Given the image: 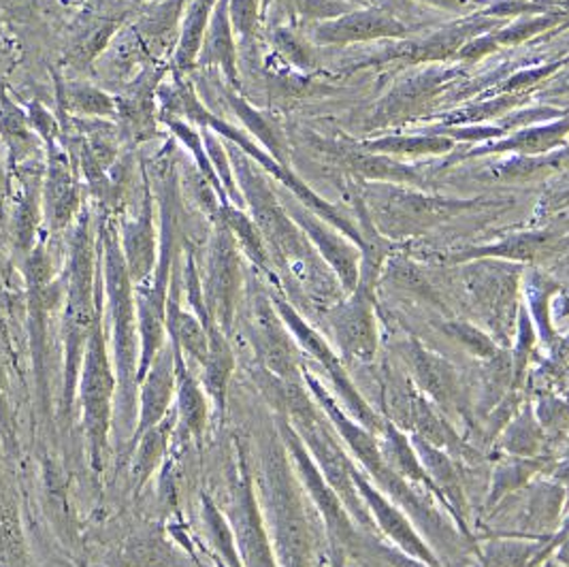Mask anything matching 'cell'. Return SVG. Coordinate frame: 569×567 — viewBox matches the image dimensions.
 I'll list each match as a JSON object with an SVG mask.
<instances>
[{
	"mask_svg": "<svg viewBox=\"0 0 569 567\" xmlns=\"http://www.w3.org/2000/svg\"><path fill=\"white\" fill-rule=\"evenodd\" d=\"M46 171H43V220L50 231L62 232L78 222L83 206V188L76 178L71 155L62 141L46 146Z\"/></svg>",
	"mask_w": 569,
	"mask_h": 567,
	"instance_id": "52a82bcc",
	"label": "cell"
},
{
	"mask_svg": "<svg viewBox=\"0 0 569 567\" xmlns=\"http://www.w3.org/2000/svg\"><path fill=\"white\" fill-rule=\"evenodd\" d=\"M220 69L231 88H239V56L229 0H218L209 20L206 41L197 60V69Z\"/></svg>",
	"mask_w": 569,
	"mask_h": 567,
	"instance_id": "2e32d148",
	"label": "cell"
},
{
	"mask_svg": "<svg viewBox=\"0 0 569 567\" xmlns=\"http://www.w3.org/2000/svg\"><path fill=\"white\" fill-rule=\"evenodd\" d=\"M160 122L171 130V135L178 139L181 143V148H186L192 158H194V165L199 169V176L206 178L209 186L216 190L218 199L222 206L231 203L229 197H227V190L222 186V181L218 178L211 160H209L208 150H206V139H203V129L183 120V118H176V116H160Z\"/></svg>",
	"mask_w": 569,
	"mask_h": 567,
	"instance_id": "d4e9b609",
	"label": "cell"
},
{
	"mask_svg": "<svg viewBox=\"0 0 569 567\" xmlns=\"http://www.w3.org/2000/svg\"><path fill=\"white\" fill-rule=\"evenodd\" d=\"M99 269L103 282L109 334H111V361L118 378L116 408L120 434L132 438L137 412V369H139V318H137V290L130 278L127 260L120 248V232L116 220L104 213L99 225Z\"/></svg>",
	"mask_w": 569,
	"mask_h": 567,
	"instance_id": "6da1fadb",
	"label": "cell"
},
{
	"mask_svg": "<svg viewBox=\"0 0 569 567\" xmlns=\"http://www.w3.org/2000/svg\"><path fill=\"white\" fill-rule=\"evenodd\" d=\"M276 2L292 9L301 18L322 20V22L336 20L339 16L348 13V7L341 4V2H336V0H276Z\"/></svg>",
	"mask_w": 569,
	"mask_h": 567,
	"instance_id": "4dcf8cb0",
	"label": "cell"
},
{
	"mask_svg": "<svg viewBox=\"0 0 569 567\" xmlns=\"http://www.w3.org/2000/svg\"><path fill=\"white\" fill-rule=\"evenodd\" d=\"M569 130L568 122H561L552 129L543 130H529V132H520L515 139H510L508 143L499 146L497 150L501 152L503 148H515V150H522V152H543L552 146H557L559 141H563L566 132Z\"/></svg>",
	"mask_w": 569,
	"mask_h": 567,
	"instance_id": "f546056e",
	"label": "cell"
},
{
	"mask_svg": "<svg viewBox=\"0 0 569 567\" xmlns=\"http://www.w3.org/2000/svg\"><path fill=\"white\" fill-rule=\"evenodd\" d=\"M260 0H229V16L234 28V34L243 41L252 39L257 22H259Z\"/></svg>",
	"mask_w": 569,
	"mask_h": 567,
	"instance_id": "1f68e13d",
	"label": "cell"
},
{
	"mask_svg": "<svg viewBox=\"0 0 569 567\" xmlns=\"http://www.w3.org/2000/svg\"><path fill=\"white\" fill-rule=\"evenodd\" d=\"M60 103L78 120H116L118 116L116 97L86 81H64L60 86Z\"/></svg>",
	"mask_w": 569,
	"mask_h": 567,
	"instance_id": "cb8c5ba5",
	"label": "cell"
},
{
	"mask_svg": "<svg viewBox=\"0 0 569 567\" xmlns=\"http://www.w3.org/2000/svg\"><path fill=\"white\" fill-rule=\"evenodd\" d=\"M0 143L7 152V167L13 173L32 165L34 156L46 148L43 139L32 129L28 111L16 103L7 90H0Z\"/></svg>",
	"mask_w": 569,
	"mask_h": 567,
	"instance_id": "9a60e30c",
	"label": "cell"
},
{
	"mask_svg": "<svg viewBox=\"0 0 569 567\" xmlns=\"http://www.w3.org/2000/svg\"><path fill=\"white\" fill-rule=\"evenodd\" d=\"M203 278V297L208 308L209 320L222 334H231L237 306L241 299V250L231 231L216 220L208 248V262Z\"/></svg>",
	"mask_w": 569,
	"mask_h": 567,
	"instance_id": "277c9868",
	"label": "cell"
},
{
	"mask_svg": "<svg viewBox=\"0 0 569 567\" xmlns=\"http://www.w3.org/2000/svg\"><path fill=\"white\" fill-rule=\"evenodd\" d=\"M422 2H429L433 7L448 9V11H466V9H476L482 0H422Z\"/></svg>",
	"mask_w": 569,
	"mask_h": 567,
	"instance_id": "d590c367",
	"label": "cell"
},
{
	"mask_svg": "<svg viewBox=\"0 0 569 567\" xmlns=\"http://www.w3.org/2000/svg\"><path fill=\"white\" fill-rule=\"evenodd\" d=\"M290 483L284 459L278 450H269V457L264 459V497L276 527L280 555L284 567H308V529Z\"/></svg>",
	"mask_w": 569,
	"mask_h": 567,
	"instance_id": "5b68a950",
	"label": "cell"
},
{
	"mask_svg": "<svg viewBox=\"0 0 569 567\" xmlns=\"http://www.w3.org/2000/svg\"><path fill=\"white\" fill-rule=\"evenodd\" d=\"M218 222H222L237 241L239 250L250 258L252 262H257L259 267H267L269 262V250H267V243L262 239V232L259 231L257 222L241 209V207L233 206V203H227V206H220L218 209V216H216ZM213 220V222H216Z\"/></svg>",
	"mask_w": 569,
	"mask_h": 567,
	"instance_id": "484cf974",
	"label": "cell"
},
{
	"mask_svg": "<svg viewBox=\"0 0 569 567\" xmlns=\"http://www.w3.org/2000/svg\"><path fill=\"white\" fill-rule=\"evenodd\" d=\"M16 278H18L16 265L9 260L7 255L0 252V290L13 288V286H16Z\"/></svg>",
	"mask_w": 569,
	"mask_h": 567,
	"instance_id": "e575fe53",
	"label": "cell"
},
{
	"mask_svg": "<svg viewBox=\"0 0 569 567\" xmlns=\"http://www.w3.org/2000/svg\"><path fill=\"white\" fill-rule=\"evenodd\" d=\"M11 64H13L11 53L4 52V50L0 48V76H4V73L11 69Z\"/></svg>",
	"mask_w": 569,
	"mask_h": 567,
	"instance_id": "8d00e7d4",
	"label": "cell"
},
{
	"mask_svg": "<svg viewBox=\"0 0 569 567\" xmlns=\"http://www.w3.org/2000/svg\"><path fill=\"white\" fill-rule=\"evenodd\" d=\"M252 339L262 361L280 376L292 374V346L286 336L278 310L259 295L252 306Z\"/></svg>",
	"mask_w": 569,
	"mask_h": 567,
	"instance_id": "e0dca14e",
	"label": "cell"
},
{
	"mask_svg": "<svg viewBox=\"0 0 569 567\" xmlns=\"http://www.w3.org/2000/svg\"><path fill=\"white\" fill-rule=\"evenodd\" d=\"M154 190L143 171V197L141 206L134 216L120 222V248L129 267L130 278L134 288L148 282L154 273L158 252H160V237L154 225Z\"/></svg>",
	"mask_w": 569,
	"mask_h": 567,
	"instance_id": "9c48e42d",
	"label": "cell"
},
{
	"mask_svg": "<svg viewBox=\"0 0 569 567\" xmlns=\"http://www.w3.org/2000/svg\"><path fill=\"white\" fill-rule=\"evenodd\" d=\"M209 350L206 365L201 367V385L206 388L209 399L213 401L218 412H224L227 390L233 376L234 357L227 334H222L216 325L208 329Z\"/></svg>",
	"mask_w": 569,
	"mask_h": 567,
	"instance_id": "44dd1931",
	"label": "cell"
},
{
	"mask_svg": "<svg viewBox=\"0 0 569 567\" xmlns=\"http://www.w3.org/2000/svg\"><path fill=\"white\" fill-rule=\"evenodd\" d=\"M171 67L169 62H154L148 64L139 76L130 79L124 86L122 94L116 97L118 101V132L122 139L132 143L150 141L158 135V90L164 78H169Z\"/></svg>",
	"mask_w": 569,
	"mask_h": 567,
	"instance_id": "8992f818",
	"label": "cell"
},
{
	"mask_svg": "<svg viewBox=\"0 0 569 567\" xmlns=\"http://www.w3.org/2000/svg\"><path fill=\"white\" fill-rule=\"evenodd\" d=\"M176 427H178V412H169L164 416V420H160L150 431H146L130 448V457H132L130 476H132L134 489L141 490V487L152 478L156 467L162 464Z\"/></svg>",
	"mask_w": 569,
	"mask_h": 567,
	"instance_id": "7402d4cb",
	"label": "cell"
},
{
	"mask_svg": "<svg viewBox=\"0 0 569 567\" xmlns=\"http://www.w3.org/2000/svg\"><path fill=\"white\" fill-rule=\"evenodd\" d=\"M176 399V357L173 346L164 344L160 355L156 357L152 367L148 369L146 378L139 385V420L134 425L130 448L139 438L156 427L164 416L171 412ZM129 448V452H130Z\"/></svg>",
	"mask_w": 569,
	"mask_h": 567,
	"instance_id": "8fae6325",
	"label": "cell"
},
{
	"mask_svg": "<svg viewBox=\"0 0 569 567\" xmlns=\"http://www.w3.org/2000/svg\"><path fill=\"white\" fill-rule=\"evenodd\" d=\"M171 344V341H169ZM173 346L176 357V401H178V431L186 438H201L208 427V392L201 380L194 378L180 348Z\"/></svg>",
	"mask_w": 569,
	"mask_h": 567,
	"instance_id": "ac0fdd59",
	"label": "cell"
},
{
	"mask_svg": "<svg viewBox=\"0 0 569 567\" xmlns=\"http://www.w3.org/2000/svg\"><path fill=\"white\" fill-rule=\"evenodd\" d=\"M218 0H190L183 20H181L180 37L176 43L173 56L169 60L171 76L186 78L190 71L197 69V60L206 41L209 20Z\"/></svg>",
	"mask_w": 569,
	"mask_h": 567,
	"instance_id": "ffe728a7",
	"label": "cell"
},
{
	"mask_svg": "<svg viewBox=\"0 0 569 567\" xmlns=\"http://www.w3.org/2000/svg\"><path fill=\"white\" fill-rule=\"evenodd\" d=\"M229 523L233 529L239 555L246 567H276L273 553L260 520L259 506L246 465L239 464L233 478V499L229 508Z\"/></svg>",
	"mask_w": 569,
	"mask_h": 567,
	"instance_id": "ba28073f",
	"label": "cell"
},
{
	"mask_svg": "<svg viewBox=\"0 0 569 567\" xmlns=\"http://www.w3.org/2000/svg\"><path fill=\"white\" fill-rule=\"evenodd\" d=\"M78 392L81 422L90 446V464L97 471H101L109 452V429L118 392V378L104 337L103 314L86 344L79 369Z\"/></svg>",
	"mask_w": 569,
	"mask_h": 567,
	"instance_id": "3957f363",
	"label": "cell"
},
{
	"mask_svg": "<svg viewBox=\"0 0 569 567\" xmlns=\"http://www.w3.org/2000/svg\"><path fill=\"white\" fill-rule=\"evenodd\" d=\"M227 103L233 109V113L243 125V129L248 130L254 139H259L264 152L273 156L280 165H288L282 132L276 129V125H271L260 111H257L246 99H241L237 92H227Z\"/></svg>",
	"mask_w": 569,
	"mask_h": 567,
	"instance_id": "4316f807",
	"label": "cell"
},
{
	"mask_svg": "<svg viewBox=\"0 0 569 567\" xmlns=\"http://www.w3.org/2000/svg\"><path fill=\"white\" fill-rule=\"evenodd\" d=\"M273 43H276L278 52L286 56L292 64H297V67H310V46H308L301 37H297L292 30L278 28V30L273 32Z\"/></svg>",
	"mask_w": 569,
	"mask_h": 567,
	"instance_id": "d6a6232c",
	"label": "cell"
},
{
	"mask_svg": "<svg viewBox=\"0 0 569 567\" xmlns=\"http://www.w3.org/2000/svg\"><path fill=\"white\" fill-rule=\"evenodd\" d=\"M203 525H206V536H208L211 546L216 548V553L222 557V561L229 567H243L239 559V548L234 541L233 529L231 523L222 516L218 510V506L211 501V497H203Z\"/></svg>",
	"mask_w": 569,
	"mask_h": 567,
	"instance_id": "83f0119b",
	"label": "cell"
},
{
	"mask_svg": "<svg viewBox=\"0 0 569 567\" xmlns=\"http://www.w3.org/2000/svg\"><path fill=\"white\" fill-rule=\"evenodd\" d=\"M127 27V13L120 16H97L73 32L64 48V60L76 71H86L97 64L109 50L118 32Z\"/></svg>",
	"mask_w": 569,
	"mask_h": 567,
	"instance_id": "d6986e66",
	"label": "cell"
},
{
	"mask_svg": "<svg viewBox=\"0 0 569 567\" xmlns=\"http://www.w3.org/2000/svg\"><path fill=\"white\" fill-rule=\"evenodd\" d=\"M64 301H62V329H64V412L73 408L78 392L79 369L86 352L88 337L103 314V282L99 269V237L92 227V213L81 211L69 237L67 267H64Z\"/></svg>",
	"mask_w": 569,
	"mask_h": 567,
	"instance_id": "7a4b0ae2",
	"label": "cell"
},
{
	"mask_svg": "<svg viewBox=\"0 0 569 567\" xmlns=\"http://www.w3.org/2000/svg\"><path fill=\"white\" fill-rule=\"evenodd\" d=\"M9 199H11V173H9L4 158L0 156V222H2V227H4V218H7Z\"/></svg>",
	"mask_w": 569,
	"mask_h": 567,
	"instance_id": "836d02e7",
	"label": "cell"
},
{
	"mask_svg": "<svg viewBox=\"0 0 569 567\" xmlns=\"http://www.w3.org/2000/svg\"><path fill=\"white\" fill-rule=\"evenodd\" d=\"M406 27L385 11H357L343 13L336 20L320 22L313 28L318 46H346L357 41H371L380 37H403Z\"/></svg>",
	"mask_w": 569,
	"mask_h": 567,
	"instance_id": "4fadbf2b",
	"label": "cell"
},
{
	"mask_svg": "<svg viewBox=\"0 0 569 567\" xmlns=\"http://www.w3.org/2000/svg\"><path fill=\"white\" fill-rule=\"evenodd\" d=\"M0 239H2V231H0Z\"/></svg>",
	"mask_w": 569,
	"mask_h": 567,
	"instance_id": "74e56055",
	"label": "cell"
},
{
	"mask_svg": "<svg viewBox=\"0 0 569 567\" xmlns=\"http://www.w3.org/2000/svg\"><path fill=\"white\" fill-rule=\"evenodd\" d=\"M188 4L190 0H158L130 24L152 62H167L173 56Z\"/></svg>",
	"mask_w": 569,
	"mask_h": 567,
	"instance_id": "5bb4252c",
	"label": "cell"
},
{
	"mask_svg": "<svg viewBox=\"0 0 569 567\" xmlns=\"http://www.w3.org/2000/svg\"><path fill=\"white\" fill-rule=\"evenodd\" d=\"M43 169L27 165L13 173L20 181V192L13 203H9L4 229L13 246V252L27 257L28 252L39 243V229L43 222Z\"/></svg>",
	"mask_w": 569,
	"mask_h": 567,
	"instance_id": "30bf717a",
	"label": "cell"
},
{
	"mask_svg": "<svg viewBox=\"0 0 569 567\" xmlns=\"http://www.w3.org/2000/svg\"><path fill=\"white\" fill-rule=\"evenodd\" d=\"M120 567H192L190 559L162 534H143L122 544Z\"/></svg>",
	"mask_w": 569,
	"mask_h": 567,
	"instance_id": "603a6c76",
	"label": "cell"
},
{
	"mask_svg": "<svg viewBox=\"0 0 569 567\" xmlns=\"http://www.w3.org/2000/svg\"><path fill=\"white\" fill-rule=\"evenodd\" d=\"M282 203H284L288 216L295 220V225L306 232V237L310 239L311 243H316L320 255L333 265L341 282L346 284L348 288H352L357 282L355 250L327 225V220H322L318 213H313L299 199H282Z\"/></svg>",
	"mask_w": 569,
	"mask_h": 567,
	"instance_id": "7c38bea8",
	"label": "cell"
},
{
	"mask_svg": "<svg viewBox=\"0 0 569 567\" xmlns=\"http://www.w3.org/2000/svg\"><path fill=\"white\" fill-rule=\"evenodd\" d=\"M452 143L443 137H390L385 141L371 143V150L390 152V155H440L446 152Z\"/></svg>",
	"mask_w": 569,
	"mask_h": 567,
	"instance_id": "f1b7e54d",
	"label": "cell"
}]
</instances>
